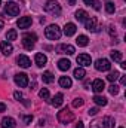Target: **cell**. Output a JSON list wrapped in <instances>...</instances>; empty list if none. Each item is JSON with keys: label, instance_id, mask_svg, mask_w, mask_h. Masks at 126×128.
Wrapping results in <instances>:
<instances>
[{"label": "cell", "instance_id": "3", "mask_svg": "<svg viewBox=\"0 0 126 128\" xmlns=\"http://www.w3.org/2000/svg\"><path fill=\"white\" fill-rule=\"evenodd\" d=\"M36 40H37V36H36L34 33H24V34H22V45H24V48L28 49V51H31L33 48H34Z\"/></svg>", "mask_w": 126, "mask_h": 128}, {"label": "cell", "instance_id": "31", "mask_svg": "<svg viewBox=\"0 0 126 128\" xmlns=\"http://www.w3.org/2000/svg\"><path fill=\"white\" fill-rule=\"evenodd\" d=\"M108 91H110L111 96H116V94H119V86H117L116 84H111V85L108 86Z\"/></svg>", "mask_w": 126, "mask_h": 128}, {"label": "cell", "instance_id": "33", "mask_svg": "<svg viewBox=\"0 0 126 128\" xmlns=\"http://www.w3.org/2000/svg\"><path fill=\"white\" fill-rule=\"evenodd\" d=\"M83 103H85V101H83L82 98H76V100L73 101V107H80V106H83Z\"/></svg>", "mask_w": 126, "mask_h": 128}, {"label": "cell", "instance_id": "41", "mask_svg": "<svg viewBox=\"0 0 126 128\" xmlns=\"http://www.w3.org/2000/svg\"><path fill=\"white\" fill-rule=\"evenodd\" d=\"M108 32H110L111 36H116V30H113V27H110V30H108Z\"/></svg>", "mask_w": 126, "mask_h": 128}, {"label": "cell", "instance_id": "39", "mask_svg": "<svg viewBox=\"0 0 126 128\" xmlns=\"http://www.w3.org/2000/svg\"><path fill=\"white\" fill-rule=\"evenodd\" d=\"M83 2H85L88 6H94V2H95V0H83Z\"/></svg>", "mask_w": 126, "mask_h": 128}, {"label": "cell", "instance_id": "6", "mask_svg": "<svg viewBox=\"0 0 126 128\" xmlns=\"http://www.w3.org/2000/svg\"><path fill=\"white\" fill-rule=\"evenodd\" d=\"M76 51H74V46L73 45H68V43H61L57 46V54H67V55H73Z\"/></svg>", "mask_w": 126, "mask_h": 128}, {"label": "cell", "instance_id": "13", "mask_svg": "<svg viewBox=\"0 0 126 128\" xmlns=\"http://www.w3.org/2000/svg\"><path fill=\"white\" fill-rule=\"evenodd\" d=\"M34 61H36V64H37V67H43L45 64L48 63V58H46V55H45V54L37 52V54L34 55Z\"/></svg>", "mask_w": 126, "mask_h": 128}, {"label": "cell", "instance_id": "24", "mask_svg": "<svg viewBox=\"0 0 126 128\" xmlns=\"http://www.w3.org/2000/svg\"><path fill=\"white\" fill-rule=\"evenodd\" d=\"M42 79H43V82H45V84H52L55 78H54V74H52L51 72H45V73L42 74Z\"/></svg>", "mask_w": 126, "mask_h": 128}, {"label": "cell", "instance_id": "8", "mask_svg": "<svg viewBox=\"0 0 126 128\" xmlns=\"http://www.w3.org/2000/svg\"><path fill=\"white\" fill-rule=\"evenodd\" d=\"M15 84L19 86V88H25L28 85V76L25 73H18L15 74Z\"/></svg>", "mask_w": 126, "mask_h": 128}, {"label": "cell", "instance_id": "21", "mask_svg": "<svg viewBox=\"0 0 126 128\" xmlns=\"http://www.w3.org/2000/svg\"><path fill=\"white\" fill-rule=\"evenodd\" d=\"M102 127L105 128H114V119L111 118V116H105V118H102Z\"/></svg>", "mask_w": 126, "mask_h": 128}, {"label": "cell", "instance_id": "14", "mask_svg": "<svg viewBox=\"0 0 126 128\" xmlns=\"http://www.w3.org/2000/svg\"><path fill=\"white\" fill-rule=\"evenodd\" d=\"M16 127V122L13 118H9V116H4L1 119V128H15Z\"/></svg>", "mask_w": 126, "mask_h": 128}, {"label": "cell", "instance_id": "29", "mask_svg": "<svg viewBox=\"0 0 126 128\" xmlns=\"http://www.w3.org/2000/svg\"><path fill=\"white\" fill-rule=\"evenodd\" d=\"M105 10H107V14H114V10H116V8H114V3L108 0V2L105 3Z\"/></svg>", "mask_w": 126, "mask_h": 128}, {"label": "cell", "instance_id": "26", "mask_svg": "<svg viewBox=\"0 0 126 128\" xmlns=\"http://www.w3.org/2000/svg\"><path fill=\"white\" fill-rule=\"evenodd\" d=\"M110 55H111V60L113 61H116V63H120L122 61V52L120 51H111Z\"/></svg>", "mask_w": 126, "mask_h": 128}, {"label": "cell", "instance_id": "27", "mask_svg": "<svg viewBox=\"0 0 126 128\" xmlns=\"http://www.w3.org/2000/svg\"><path fill=\"white\" fill-rule=\"evenodd\" d=\"M85 74H86V72H85L83 67H77V68L74 70V78H76V79H83Z\"/></svg>", "mask_w": 126, "mask_h": 128}, {"label": "cell", "instance_id": "19", "mask_svg": "<svg viewBox=\"0 0 126 128\" xmlns=\"http://www.w3.org/2000/svg\"><path fill=\"white\" fill-rule=\"evenodd\" d=\"M63 103H64V96L61 94V92H60V94H57V96L51 100V104H52V106H55V107H60Z\"/></svg>", "mask_w": 126, "mask_h": 128}, {"label": "cell", "instance_id": "5", "mask_svg": "<svg viewBox=\"0 0 126 128\" xmlns=\"http://www.w3.org/2000/svg\"><path fill=\"white\" fill-rule=\"evenodd\" d=\"M4 12H6L7 16H16V15L19 14V6H18L15 2H9V3H6Z\"/></svg>", "mask_w": 126, "mask_h": 128}, {"label": "cell", "instance_id": "20", "mask_svg": "<svg viewBox=\"0 0 126 128\" xmlns=\"http://www.w3.org/2000/svg\"><path fill=\"white\" fill-rule=\"evenodd\" d=\"M70 67H71V63H70L68 60H65V58H63V60H60V61H58V68H60V70H63V72H67Z\"/></svg>", "mask_w": 126, "mask_h": 128}, {"label": "cell", "instance_id": "46", "mask_svg": "<svg viewBox=\"0 0 126 128\" xmlns=\"http://www.w3.org/2000/svg\"><path fill=\"white\" fill-rule=\"evenodd\" d=\"M3 26H4V22H3V21L0 20V32H1V28H3Z\"/></svg>", "mask_w": 126, "mask_h": 128}, {"label": "cell", "instance_id": "38", "mask_svg": "<svg viewBox=\"0 0 126 128\" xmlns=\"http://www.w3.org/2000/svg\"><path fill=\"white\" fill-rule=\"evenodd\" d=\"M94 8H95V10H99V9H101L99 2H96V0H95V2H94Z\"/></svg>", "mask_w": 126, "mask_h": 128}, {"label": "cell", "instance_id": "18", "mask_svg": "<svg viewBox=\"0 0 126 128\" xmlns=\"http://www.w3.org/2000/svg\"><path fill=\"white\" fill-rule=\"evenodd\" d=\"M88 18H89V15H88V12H86V10H83V9H79V10L76 12V20H77L79 22H85Z\"/></svg>", "mask_w": 126, "mask_h": 128}, {"label": "cell", "instance_id": "34", "mask_svg": "<svg viewBox=\"0 0 126 128\" xmlns=\"http://www.w3.org/2000/svg\"><path fill=\"white\" fill-rule=\"evenodd\" d=\"M91 128H102V122L101 121H94L91 124Z\"/></svg>", "mask_w": 126, "mask_h": 128}, {"label": "cell", "instance_id": "22", "mask_svg": "<svg viewBox=\"0 0 126 128\" xmlns=\"http://www.w3.org/2000/svg\"><path fill=\"white\" fill-rule=\"evenodd\" d=\"M60 85H61L63 88H70V86H71V79H70L68 76H61V78H60Z\"/></svg>", "mask_w": 126, "mask_h": 128}, {"label": "cell", "instance_id": "9", "mask_svg": "<svg viewBox=\"0 0 126 128\" xmlns=\"http://www.w3.org/2000/svg\"><path fill=\"white\" fill-rule=\"evenodd\" d=\"M76 60H77V64L80 67H88V66H91V63H92V58L88 54H80Z\"/></svg>", "mask_w": 126, "mask_h": 128}, {"label": "cell", "instance_id": "42", "mask_svg": "<svg viewBox=\"0 0 126 128\" xmlns=\"http://www.w3.org/2000/svg\"><path fill=\"white\" fill-rule=\"evenodd\" d=\"M120 84H122V85H125V84H126V78H125V76H122V78H120Z\"/></svg>", "mask_w": 126, "mask_h": 128}, {"label": "cell", "instance_id": "43", "mask_svg": "<svg viewBox=\"0 0 126 128\" xmlns=\"http://www.w3.org/2000/svg\"><path fill=\"white\" fill-rule=\"evenodd\" d=\"M67 3H68L70 6H73V4H76V0H67Z\"/></svg>", "mask_w": 126, "mask_h": 128}, {"label": "cell", "instance_id": "28", "mask_svg": "<svg viewBox=\"0 0 126 128\" xmlns=\"http://www.w3.org/2000/svg\"><path fill=\"white\" fill-rule=\"evenodd\" d=\"M16 36H18L16 30H15V28H10V30L7 32V34H6V39H7V42H10V40H15Z\"/></svg>", "mask_w": 126, "mask_h": 128}, {"label": "cell", "instance_id": "44", "mask_svg": "<svg viewBox=\"0 0 126 128\" xmlns=\"http://www.w3.org/2000/svg\"><path fill=\"white\" fill-rule=\"evenodd\" d=\"M39 125L43 127V125H45V119H40V121H39Z\"/></svg>", "mask_w": 126, "mask_h": 128}, {"label": "cell", "instance_id": "15", "mask_svg": "<svg viewBox=\"0 0 126 128\" xmlns=\"http://www.w3.org/2000/svg\"><path fill=\"white\" fill-rule=\"evenodd\" d=\"M0 51L4 54V55H10L13 52V46L9 43V42H1L0 43Z\"/></svg>", "mask_w": 126, "mask_h": 128}, {"label": "cell", "instance_id": "23", "mask_svg": "<svg viewBox=\"0 0 126 128\" xmlns=\"http://www.w3.org/2000/svg\"><path fill=\"white\" fill-rule=\"evenodd\" d=\"M76 43H77L79 46H86V45L89 43V39H88V36H85V34H80V36L77 37Z\"/></svg>", "mask_w": 126, "mask_h": 128}, {"label": "cell", "instance_id": "16", "mask_svg": "<svg viewBox=\"0 0 126 128\" xmlns=\"http://www.w3.org/2000/svg\"><path fill=\"white\" fill-rule=\"evenodd\" d=\"M16 63H18V66H21V67H24V68H27V67L31 66V61H30V58H28L27 55H19V57L16 58Z\"/></svg>", "mask_w": 126, "mask_h": 128}, {"label": "cell", "instance_id": "37", "mask_svg": "<svg viewBox=\"0 0 126 128\" xmlns=\"http://www.w3.org/2000/svg\"><path fill=\"white\" fill-rule=\"evenodd\" d=\"M13 97H15V100H21V98H22V94L18 92V91H15V92H13Z\"/></svg>", "mask_w": 126, "mask_h": 128}, {"label": "cell", "instance_id": "11", "mask_svg": "<svg viewBox=\"0 0 126 128\" xmlns=\"http://www.w3.org/2000/svg\"><path fill=\"white\" fill-rule=\"evenodd\" d=\"M31 22H33L31 16H22V18H19V20H18L16 26H18L19 28H28V27L31 26Z\"/></svg>", "mask_w": 126, "mask_h": 128}, {"label": "cell", "instance_id": "1", "mask_svg": "<svg viewBox=\"0 0 126 128\" xmlns=\"http://www.w3.org/2000/svg\"><path fill=\"white\" fill-rule=\"evenodd\" d=\"M61 28L57 26V24H51V26H48L46 27V30H45V36L48 37V39H51V40H58L60 37H61Z\"/></svg>", "mask_w": 126, "mask_h": 128}, {"label": "cell", "instance_id": "25", "mask_svg": "<svg viewBox=\"0 0 126 128\" xmlns=\"http://www.w3.org/2000/svg\"><path fill=\"white\" fill-rule=\"evenodd\" d=\"M94 101L96 106H107V98L102 96H95L94 97Z\"/></svg>", "mask_w": 126, "mask_h": 128}, {"label": "cell", "instance_id": "10", "mask_svg": "<svg viewBox=\"0 0 126 128\" xmlns=\"http://www.w3.org/2000/svg\"><path fill=\"white\" fill-rule=\"evenodd\" d=\"M85 26H86V30H89V32H98V20L95 16L88 18L85 21Z\"/></svg>", "mask_w": 126, "mask_h": 128}, {"label": "cell", "instance_id": "48", "mask_svg": "<svg viewBox=\"0 0 126 128\" xmlns=\"http://www.w3.org/2000/svg\"><path fill=\"white\" fill-rule=\"evenodd\" d=\"M119 128H123V127H119Z\"/></svg>", "mask_w": 126, "mask_h": 128}, {"label": "cell", "instance_id": "12", "mask_svg": "<svg viewBox=\"0 0 126 128\" xmlns=\"http://www.w3.org/2000/svg\"><path fill=\"white\" fill-rule=\"evenodd\" d=\"M92 90H94L96 94H98V92H102V91L105 90V84H104V80H102V79H95L94 84H92Z\"/></svg>", "mask_w": 126, "mask_h": 128}, {"label": "cell", "instance_id": "32", "mask_svg": "<svg viewBox=\"0 0 126 128\" xmlns=\"http://www.w3.org/2000/svg\"><path fill=\"white\" fill-rule=\"evenodd\" d=\"M39 96H40V98H43V100H48V98H49V91H48L46 88H43V90H40Z\"/></svg>", "mask_w": 126, "mask_h": 128}, {"label": "cell", "instance_id": "40", "mask_svg": "<svg viewBox=\"0 0 126 128\" xmlns=\"http://www.w3.org/2000/svg\"><path fill=\"white\" fill-rule=\"evenodd\" d=\"M6 110V104L4 103H0V112H4Z\"/></svg>", "mask_w": 126, "mask_h": 128}, {"label": "cell", "instance_id": "2", "mask_svg": "<svg viewBox=\"0 0 126 128\" xmlns=\"http://www.w3.org/2000/svg\"><path fill=\"white\" fill-rule=\"evenodd\" d=\"M57 118H58V121H60L61 124H70V122L74 119V115H73V112H70L68 107H64L63 110L58 112Z\"/></svg>", "mask_w": 126, "mask_h": 128}, {"label": "cell", "instance_id": "7", "mask_svg": "<svg viewBox=\"0 0 126 128\" xmlns=\"http://www.w3.org/2000/svg\"><path fill=\"white\" fill-rule=\"evenodd\" d=\"M95 68L98 70V72H108L110 68H111V64L108 60H105V58H99V60H96V63H95Z\"/></svg>", "mask_w": 126, "mask_h": 128}, {"label": "cell", "instance_id": "35", "mask_svg": "<svg viewBox=\"0 0 126 128\" xmlns=\"http://www.w3.org/2000/svg\"><path fill=\"white\" fill-rule=\"evenodd\" d=\"M22 121H24V124H27V125H28V124H30V122L33 121V116H31V115H27V116H22Z\"/></svg>", "mask_w": 126, "mask_h": 128}, {"label": "cell", "instance_id": "30", "mask_svg": "<svg viewBox=\"0 0 126 128\" xmlns=\"http://www.w3.org/2000/svg\"><path fill=\"white\" fill-rule=\"evenodd\" d=\"M119 76H120V73L114 70V72H111V73L107 76V79H108L110 82H114V80H117V79H119Z\"/></svg>", "mask_w": 126, "mask_h": 128}, {"label": "cell", "instance_id": "47", "mask_svg": "<svg viewBox=\"0 0 126 128\" xmlns=\"http://www.w3.org/2000/svg\"><path fill=\"white\" fill-rule=\"evenodd\" d=\"M0 4H1V0H0Z\"/></svg>", "mask_w": 126, "mask_h": 128}, {"label": "cell", "instance_id": "4", "mask_svg": "<svg viewBox=\"0 0 126 128\" xmlns=\"http://www.w3.org/2000/svg\"><path fill=\"white\" fill-rule=\"evenodd\" d=\"M45 10L48 14H52V15H60L61 14V6L55 0H48L46 4H45Z\"/></svg>", "mask_w": 126, "mask_h": 128}, {"label": "cell", "instance_id": "17", "mask_svg": "<svg viewBox=\"0 0 126 128\" xmlns=\"http://www.w3.org/2000/svg\"><path fill=\"white\" fill-rule=\"evenodd\" d=\"M76 30H77L76 24H73V22H67L65 27H64V34H65V36H73V34L76 33Z\"/></svg>", "mask_w": 126, "mask_h": 128}, {"label": "cell", "instance_id": "36", "mask_svg": "<svg viewBox=\"0 0 126 128\" xmlns=\"http://www.w3.org/2000/svg\"><path fill=\"white\" fill-rule=\"evenodd\" d=\"M88 113H89V116L96 115V113H98V107H92V109H89V110H88Z\"/></svg>", "mask_w": 126, "mask_h": 128}, {"label": "cell", "instance_id": "45", "mask_svg": "<svg viewBox=\"0 0 126 128\" xmlns=\"http://www.w3.org/2000/svg\"><path fill=\"white\" fill-rule=\"evenodd\" d=\"M76 128H85V127H83V122H79V124L76 125Z\"/></svg>", "mask_w": 126, "mask_h": 128}]
</instances>
